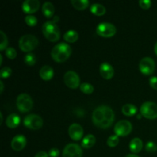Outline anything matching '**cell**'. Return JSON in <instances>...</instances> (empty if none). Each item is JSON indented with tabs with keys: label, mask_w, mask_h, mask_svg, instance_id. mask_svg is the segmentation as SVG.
Returning a JSON list of instances; mask_svg holds the SVG:
<instances>
[{
	"label": "cell",
	"mask_w": 157,
	"mask_h": 157,
	"mask_svg": "<svg viewBox=\"0 0 157 157\" xmlns=\"http://www.w3.org/2000/svg\"><path fill=\"white\" fill-rule=\"evenodd\" d=\"M2 64V55H0V65Z\"/></svg>",
	"instance_id": "obj_42"
},
{
	"label": "cell",
	"mask_w": 157,
	"mask_h": 157,
	"mask_svg": "<svg viewBox=\"0 0 157 157\" xmlns=\"http://www.w3.org/2000/svg\"><path fill=\"white\" fill-rule=\"evenodd\" d=\"M96 32L103 38H111L117 33V29L111 23L101 22L97 26Z\"/></svg>",
	"instance_id": "obj_7"
},
{
	"label": "cell",
	"mask_w": 157,
	"mask_h": 157,
	"mask_svg": "<svg viewBox=\"0 0 157 157\" xmlns=\"http://www.w3.org/2000/svg\"><path fill=\"white\" fill-rule=\"evenodd\" d=\"M12 73V71L10 67H2L0 71V77L2 78H7L11 76Z\"/></svg>",
	"instance_id": "obj_33"
},
{
	"label": "cell",
	"mask_w": 157,
	"mask_h": 157,
	"mask_svg": "<svg viewBox=\"0 0 157 157\" xmlns=\"http://www.w3.org/2000/svg\"><path fill=\"white\" fill-rule=\"evenodd\" d=\"M90 10L92 14L97 16H102L106 13V8L103 5L99 3H94L91 5L90 8Z\"/></svg>",
	"instance_id": "obj_21"
},
{
	"label": "cell",
	"mask_w": 157,
	"mask_h": 157,
	"mask_svg": "<svg viewBox=\"0 0 157 157\" xmlns=\"http://www.w3.org/2000/svg\"><path fill=\"white\" fill-rule=\"evenodd\" d=\"M26 138L23 135L19 134L14 136L11 142V147L15 151H21L26 146Z\"/></svg>",
	"instance_id": "obj_15"
},
{
	"label": "cell",
	"mask_w": 157,
	"mask_h": 157,
	"mask_svg": "<svg viewBox=\"0 0 157 157\" xmlns=\"http://www.w3.org/2000/svg\"><path fill=\"white\" fill-rule=\"evenodd\" d=\"M80 90L82 93L86 94H90L94 92V88L93 85L89 83H83L80 86Z\"/></svg>",
	"instance_id": "obj_26"
},
{
	"label": "cell",
	"mask_w": 157,
	"mask_h": 157,
	"mask_svg": "<svg viewBox=\"0 0 157 157\" xmlns=\"http://www.w3.org/2000/svg\"><path fill=\"white\" fill-rule=\"evenodd\" d=\"M125 157H140V156H137V155H136V154H128V155H127Z\"/></svg>",
	"instance_id": "obj_39"
},
{
	"label": "cell",
	"mask_w": 157,
	"mask_h": 157,
	"mask_svg": "<svg viewBox=\"0 0 157 157\" xmlns=\"http://www.w3.org/2000/svg\"><path fill=\"white\" fill-rule=\"evenodd\" d=\"M96 143V138L94 135L87 134L81 141V147L85 149H90L94 146Z\"/></svg>",
	"instance_id": "obj_22"
},
{
	"label": "cell",
	"mask_w": 157,
	"mask_h": 157,
	"mask_svg": "<svg viewBox=\"0 0 157 157\" xmlns=\"http://www.w3.org/2000/svg\"><path fill=\"white\" fill-rule=\"evenodd\" d=\"M139 5L142 9H149L152 6V2L150 0H140L139 2Z\"/></svg>",
	"instance_id": "obj_34"
},
{
	"label": "cell",
	"mask_w": 157,
	"mask_h": 157,
	"mask_svg": "<svg viewBox=\"0 0 157 157\" xmlns=\"http://www.w3.org/2000/svg\"><path fill=\"white\" fill-rule=\"evenodd\" d=\"M38 40L35 35H25L20 38L18 41L19 48L22 52L31 53L32 51L35 49L38 46Z\"/></svg>",
	"instance_id": "obj_4"
},
{
	"label": "cell",
	"mask_w": 157,
	"mask_h": 157,
	"mask_svg": "<svg viewBox=\"0 0 157 157\" xmlns=\"http://www.w3.org/2000/svg\"><path fill=\"white\" fill-rule=\"evenodd\" d=\"M68 134L73 140L78 141L82 138L84 135V130L80 124H73L69 127Z\"/></svg>",
	"instance_id": "obj_14"
},
{
	"label": "cell",
	"mask_w": 157,
	"mask_h": 157,
	"mask_svg": "<svg viewBox=\"0 0 157 157\" xmlns=\"http://www.w3.org/2000/svg\"><path fill=\"white\" fill-rule=\"evenodd\" d=\"M71 48L67 43L61 42L56 44L52 50V58L58 63H62L67 61L71 55Z\"/></svg>",
	"instance_id": "obj_2"
},
{
	"label": "cell",
	"mask_w": 157,
	"mask_h": 157,
	"mask_svg": "<svg viewBox=\"0 0 157 157\" xmlns=\"http://www.w3.org/2000/svg\"><path fill=\"white\" fill-rule=\"evenodd\" d=\"M100 73L104 79L110 80L113 77L114 70L111 64L107 62H104L100 66Z\"/></svg>",
	"instance_id": "obj_16"
},
{
	"label": "cell",
	"mask_w": 157,
	"mask_h": 157,
	"mask_svg": "<svg viewBox=\"0 0 157 157\" xmlns=\"http://www.w3.org/2000/svg\"><path fill=\"white\" fill-rule=\"evenodd\" d=\"M64 39L68 43H74L77 41L79 38L78 33L75 30H69L66 32L64 35Z\"/></svg>",
	"instance_id": "obj_24"
},
{
	"label": "cell",
	"mask_w": 157,
	"mask_h": 157,
	"mask_svg": "<svg viewBox=\"0 0 157 157\" xmlns=\"http://www.w3.org/2000/svg\"><path fill=\"white\" fill-rule=\"evenodd\" d=\"M137 112V108L132 104H126L122 107V113L127 117H133Z\"/></svg>",
	"instance_id": "obj_23"
},
{
	"label": "cell",
	"mask_w": 157,
	"mask_h": 157,
	"mask_svg": "<svg viewBox=\"0 0 157 157\" xmlns=\"http://www.w3.org/2000/svg\"><path fill=\"white\" fill-rule=\"evenodd\" d=\"M35 157H49V156H48V153H47L46 152L41 151L39 152V153H37Z\"/></svg>",
	"instance_id": "obj_37"
},
{
	"label": "cell",
	"mask_w": 157,
	"mask_h": 157,
	"mask_svg": "<svg viewBox=\"0 0 157 157\" xmlns=\"http://www.w3.org/2000/svg\"><path fill=\"white\" fill-rule=\"evenodd\" d=\"M107 144L108 147H111V148L117 147L119 144V136H117V135H112V136H109Z\"/></svg>",
	"instance_id": "obj_28"
},
{
	"label": "cell",
	"mask_w": 157,
	"mask_h": 157,
	"mask_svg": "<svg viewBox=\"0 0 157 157\" xmlns=\"http://www.w3.org/2000/svg\"><path fill=\"white\" fill-rule=\"evenodd\" d=\"M140 113L141 115L147 119H156L157 104L154 102H151V101L144 103L140 107Z\"/></svg>",
	"instance_id": "obj_6"
},
{
	"label": "cell",
	"mask_w": 157,
	"mask_h": 157,
	"mask_svg": "<svg viewBox=\"0 0 157 157\" xmlns=\"http://www.w3.org/2000/svg\"><path fill=\"white\" fill-rule=\"evenodd\" d=\"M71 5L78 10H84L89 6V1L87 0H71Z\"/></svg>",
	"instance_id": "obj_25"
},
{
	"label": "cell",
	"mask_w": 157,
	"mask_h": 157,
	"mask_svg": "<svg viewBox=\"0 0 157 157\" xmlns=\"http://www.w3.org/2000/svg\"><path fill=\"white\" fill-rule=\"evenodd\" d=\"M64 81L66 86L71 89L78 88L80 85V77L78 74L73 71H68L64 76Z\"/></svg>",
	"instance_id": "obj_11"
},
{
	"label": "cell",
	"mask_w": 157,
	"mask_h": 157,
	"mask_svg": "<svg viewBox=\"0 0 157 157\" xmlns=\"http://www.w3.org/2000/svg\"><path fill=\"white\" fill-rule=\"evenodd\" d=\"M0 87H1V94L3 92V90H4V84H3L2 81H0Z\"/></svg>",
	"instance_id": "obj_38"
},
{
	"label": "cell",
	"mask_w": 157,
	"mask_h": 157,
	"mask_svg": "<svg viewBox=\"0 0 157 157\" xmlns=\"http://www.w3.org/2000/svg\"><path fill=\"white\" fill-rule=\"evenodd\" d=\"M0 35H1V43H0V51H3L6 49L8 44L7 36L4 33L3 31H0Z\"/></svg>",
	"instance_id": "obj_30"
},
{
	"label": "cell",
	"mask_w": 157,
	"mask_h": 157,
	"mask_svg": "<svg viewBox=\"0 0 157 157\" xmlns=\"http://www.w3.org/2000/svg\"><path fill=\"white\" fill-rule=\"evenodd\" d=\"M150 85L152 88L157 90V77H152L150 79Z\"/></svg>",
	"instance_id": "obj_36"
},
{
	"label": "cell",
	"mask_w": 157,
	"mask_h": 157,
	"mask_svg": "<svg viewBox=\"0 0 157 157\" xmlns=\"http://www.w3.org/2000/svg\"><path fill=\"white\" fill-rule=\"evenodd\" d=\"M60 155V151L58 148H52L48 152L49 157H58Z\"/></svg>",
	"instance_id": "obj_35"
},
{
	"label": "cell",
	"mask_w": 157,
	"mask_h": 157,
	"mask_svg": "<svg viewBox=\"0 0 157 157\" xmlns=\"http://www.w3.org/2000/svg\"><path fill=\"white\" fill-rule=\"evenodd\" d=\"M63 157H82L83 150L77 144H69L64 147L62 153Z\"/></svg>",
	"instance_id": "obj_12"
},
{
	"label": "cell",
	"mask_w": 157,
	"mask_h": 157,
	"mask_svg": "<svg viewBox=\"0 0 157 157\" xmlns=\"http://www.w3.org/2000/svg\"><path fill=\"white\" fill-rule=\"evenodd\" d=\"M5 53H6V57L9 58V59H14V58H16L17 56L16 50H15L14 48H12V47L7 48L6 52H5Z\"/></svg>",
	"instance_id": "obj_31"
},
{
	"label": "cell",
	"mask_w": 157,
	"mask_h": 157,
	"mask_svg": "<svg viewBox=\"0 0 157 157\" xmlns=\"http://www.w3.org/2000/svg\"><path fill=\"white\" fill-rule=\"evenodd\" d=\"M130 150L133 153H138L141 151V150L143 149V142L140 138L136 137L133 138L130 143Z\"/></svg>",
	"instance_id": "obj_19"
},
{
	"label": "cell",
	"mask_w": 157,
	"mask_h": 157,
	"mask_svg": "<svg viewBox=\"0 0 157 157\" xmlns=\"http://www.w3.org/2000/svg\"><path fill=\"white\" fill-rule=\"evenodd\" d=\"M16 106L21 113H28L33 107V101L27 94H21L17 97Z\"/></svg>",
	"instance_id": "obj_5"
},
{
	"label": "cell",
	"mask_w": 157,
	"mask_h": 157,
	"mask_svg": "<svg viewBox=\"0 0 157 157\" xmlns=\"http://www.w3.org/2000/svg\"><path fill=\"white\" fill-rule=\"evenodd\" d=\"M0 118H1V121H0V124H2V119H3V117H2V112L0 113Z\"/></svg>",
	"instance_id": "obj_41"
},
{
	"label": "cell",
	"mask_w": 157,
	"mask_h": 157,
	"mask_svg": "<svg viewBox=\"0 0 157 157\" xmlns=\"http://www.w3.org/2000/svg\"><path fill=\"white\" fill-rule=\"evenodd\" d=\"M154 52L155 53H156V55H157V41L156 44H155V46H154Z\"/></svg>",
	"instance_id": "obj_40"
},
{
	"label": "cell",
	"mask_w": 157,
	"mask_h": 157,
	"mask_svg": "<svg viewBox=\"0 0 157 157\" xmlns=\"http://www.w3.org/2000/svg\"><path fill=\"white\" fill-rule=\"evenodd\" d=\"M42 33L44 37L52 42H56L60 39V29L53 21H48L43 25Z\"/></svg>",
	"instance_id": "obj_3"
},
{
	"label": "cell",
	"mask_w": 157,
	"mask_h": 157,
	"mask_svg": "<svg viewBox=\"0 0 157 157\" xmlns=\"http://www.w3.org/2000/svg\"><path fill=\"white\" fill-rule=\"evenodd\" d=\"M156 64L153 58L150 57H145L140 61L139 69L144 75H150L154 72Z\"/></svg>",
	"instance_id": "obj_10"
},
{
	"label": "cell",
	"mask_w": 157,
	"mask_h": 157,
	"mask_svg": "<svg viewBox=\"0 0 157 157\" xmlns=\"http://www.w3.org/2000/svg\"><path fill=\"white\" fill-rule=\"evenodd\" d=\"M21 122V119H20L19 116L16 113H11L10 115L7 117L6 121V124L8 127L11 129L16 128Z\"/></svg>",
	"instance_id": "obj_18"
},
{
	"label": "cell",
	"mask_w": 157,
	"mask_h": 157,
	"mask_svg": "<svg viewBox=\"0 0 157 157\" xmlns=\"http://www.w3.org/2000/svg\"><path fill=\"white\" fill-rule=\"evenodd\" d=\"M39 75L41 79L45 81H48L52 80V78H53L54 70L51 66L44 65L40 70Z\"/></svg>",
	"instance_id": "obj_17"
},
{
	"label": "cell",
	"mask_w": 157,
	"mask_h": 157,
	"mask_svg": "<svg viewBox=\"0 0 157 157\" xmlns=\"http://www.w3.org/2000/svg\"><path fill=\"white\" fill-rule=\"evenodd\" d=\"M42 12L47 18H51L55 14V6L50 2H46L43 4Z\"/></svg>",
	"instance_id": "obj_20"
},
{
	"label": "cell",
	"mask_w": 157,
	"mask_h": 157,
	"mask_svg": "<svg viewBox=\"0 0 157 157\" xmlns=\"http://www.w3.org/2000/svg\"><path fill=\"white\" fill-rule=\"evenodd\" d=\"M23 124L30 130H39L43 126V120L37 114H29L25 117Z\"/></svg>",
	"instance_id": "obj_8"
},
{
	"label": "cell",
	"mask_w": 157,
	"mask_h": 157,
	"mask_svg": "<svg viewBox=\"0 0 157 157\" xmlns=\"http://www.w3.org/2000/svg\"><path fill=\"white\" fill-rule=\"evenodd\" d=\"M115 119L113 110L110 107L101 105L95 108L92 113L94 124L101 129H107L112 125Z\"/></svg>",
	"instance_id": "obj_1"
},
{
	"label": "cell",
	"mask_w": 157,
	"mask_h": 157,
	"mask_svg": "<svg viewBox=\"0 0 157 157\" xmlns=\"http://www.w3.org/2000/svg\"><path fill=\"white\" fill-rule=\"evenodd\" d=\"M24 61L25 63L29 66L35 65V63H36V57H35V54L28 53L27 55L25 56Z\"/></svg>",
	"instance_id": "obj_27"
},
{
	"label": "cell",
	"mask_w": 157,
	"mask_h": 157,
	"mask_svg": "<svg viewBox=\"0 0 157 157\" xmlns=\"http://www.w3.org/2000/svg\"><path fill=\"white\" fill-rule=\"evenodd\" d=\"M133 130L131 123L126 120L118 121L114 127L115 135L118 136H127Z\"/></svg>",
	"instance_id": "obj_9"
},
{
	"label": "cell",
	"mask_w": 157,
	"mask_h": 157,
	"mask_svg": "<svg viewBox=\"0 0 157 157\" xmlns=\"http://www.w3.org/2000/svg\"><path fill=\"white\" fill-rule=\"evenodd\" d=\"M39 7L40 2L38 0H26L23 2L21 6L23 12L29 15L36 12L39 9Z\"/></svg>",
	"instance_id": "obj_13"
},
{
	"label": "cell",
	"mask_w": 157,
	"mask_h": 157,
	"mask_svg": "<svg viewBox=\"0 0 157 157\" xmlns=\"http://www.w3.org/2000/svg\"><path fill=\"white\" fill-rule=\"evenodd\" d=\"M145 150L148 153H155L157 151V145L153 141H150L146 144Z\"/></svg>",
	"instance_id": "obj_32"
},
{
	"label": "cell",
	"mask_w": 157,
	"mask_h": 157,
	"mask_svg": "<svg viewBox=\"0 0 157 157\" xmlns=\"http://www.w3.org/2000/svg\"><path fill=\"white\" fill-rule=\"evenodd\" d=\"M25 23L29 26L33 27V26H35L37 25L38 20H37L36 17L34 16V15H29L25 18Z\"/></svg>",
	"instance_id": "obj_29"
}]
</instances>
